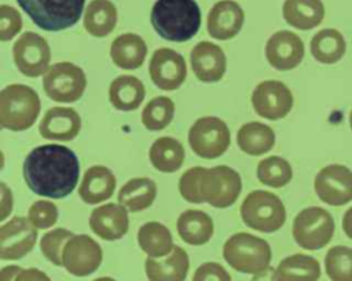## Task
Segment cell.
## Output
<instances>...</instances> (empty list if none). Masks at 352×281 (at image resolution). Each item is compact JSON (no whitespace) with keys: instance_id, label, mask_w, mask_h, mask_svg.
<instances>
[{"instance_id":"obj_21","label":"cell","mask_w":352,"mask_h":281,"mask_svg":"<svg viewBox=\"0 0 352 281\" xmlns=\"http://www.w3.org/2000/svg\"><path fill=\"white\" fill-rule=\"evenodd\" d=\"M81 129V117L73 107L55 106L47 110L40 121V135L50 140L67 142L74 139Z\"/></svg>"},{"instance_id":"obj_3","label":"cell","mask_w":352,"mask_h":281,"mask_svg":"<svg viewBox=\"0 0 352 281\" xmlns=\"http://www.w3.org/2000/svg\"><path fill=\"white\" fill-rule=\"evenodd\" d=\"M41 102L25 84H10L0 91V125L10 131L29 129L37 120Z\"/></svg>"},{"instance_id":"obj_15","label":"cell","mask_w":352,"mask_h":281,"mask_svg":"<svg viewBox=\"0 0 352 281\" xmlns=\"http://www.w3.org/2000/svg\"><path fill=\"white\" fill-rule=\"evenodd\" d=\"M37 229L23 216H14L0 227V258L16 260L28 255L36 245Z\"/></svg>"},{"instance_id":"obj_43","label":"cell","mask_w":352,"mask_h":281,"mask_svg":"<svg viewBox=\"0 0 352 281\" xmlns=\"http://www.w3.org/2000/svg\"><path fill=\"white\" fill-rule=\"evenodd\" d=\"M15 281H51V280L44 271L30 267V269H22L15 277Z\"/></svg>"},{"instance_id":"obj_5","label":"cell","mask_w":352,"mask_h":281,"mask_svg":"<svg viewBox=\"0 0 352 281\" xmlns=\"http://www.w3.org/2000/svg\"><path fill=\"white\" fill-rule=\"evenodd\" d=\"M36 26L59 32L74 26L81 18L85 0H16Z\"/></svg>"},{"instance_id":"obj_13","label":"cell","mask_w":352,"mask_h":281,"mask_svg":"<svg viewBox=\"0 0 352 281\" xmlns=\"http://www.w3.org/2000/svg\"><path fill=\"white\" fill-rule=\"evenodd\" d=\"M254 112L267 120H280L293 107V94L286 84L278 80L258 83L252 94Z\"/></svg>"},{"instance_id":"obj_18","label":"cell","mask_w":352,"mask_h":281,"mask_svg":"<svg viewBox=\"0 0 352 281\" xmlns=\"http://www.w3.org/2000/svg\"><path fill=\"white\" fill-rule=\"evenodd\" d=\"M191 69L202 83H216L223 79L227 69L224 51L214 43L199 41L191 50Z\"/></svg>"},{"instance_id":"obj_30","label":"cell","mask_w":352,"mask_h":281,"mask_svg":"<svg viewBox=\"0 0 352 281\" xmlns=\"http://www.w3.org/2000/svg\"><path fill=\"white\" fill-rule=\"evenodd\" d=\"M148 158L151 165L165 174L176 172L184 161L183 145L170 136H161L155 139L148 150Z\"/></svg>"},{"instance_id":"obj_42","label":"cell","mask_w":352,"mask_h":281,"mask_svg":"<svg viewBox=\"0 0 352 281\" xmlns=\"http://www.w3.org/2000/svg\"><path fill=\"white\" fill-rule=\"evenodd\" d=\"M192 281H231V275L221 264L205 262L195 270Z\"/></svg>"},{"instance_id":"obj_22","label":"cell","mask_w":352,"mask_h":281,"mask_svg":"<svg viewBox=\"0 0 352 281\" xmlns=\"http://www.w3.org/2000/svg\"><path fill=\"white\" fill-rule=\"evenodd\" d=\"M116 176L104 165L89 167L78 187L80 198L85 204H99L110 198L116 190Z\"/></svg>"},{"instance_id":"obj_29","label":"cell","mask_w":352,"mask_h":281,"mask_svg":"<svg viewBox=\"0 0 352 281\" xmlns=\"http://www.w3.org/2000/svg\"><path fill=\"white\" fill-rule=\"evenodd\" d=\"M236 143L243 153L249 156H261L274 147L275 132L267 124L250 121L238 129Z\"/></svg>"},{"instance_id":"obj_24","label":"cell","mask_w":352,"mask_h":281,"mask_svg":"<svg viewBox=\"0 0 352 281\" xmlns=\"http://www.w3.org/2000/svg\"><path fill=\"white\" fill-rule=\"evenodd\" d=\"M110 56L116 66L125 70H133L143 65L147 56V45L139 34L124 33L113 40Z\"/></svg>"},{"instance_id":"obj_31","label":"cell","mask_w":352,"mask_h":281,"mask_svg":"<svg viewBox=\"0 0 352 281\" xmlns=\"http://www.w3.org/2000/svg\"><path fill=\"white\" fill-rule=\"evenodd\" d=\"M157 197V185L150 178L129 179L118 191V202L131 212L148 208Z\"/></svg>"},{"instance_id":"obj_8","label":"cell","mask_w":352,"mask_h":281,"mask_svg":"<svg viewBox=\"0 0 352 281\" xmlns=\"http://www.w3.org/2000/svg\"><path fill=\"white\" fill-rule=\"evenodd\" d=\"M87 87L84 70L72 62H58L48 67L43 77V90L45 95L63 103L77 102Z\"/></svg>"},{"instance_id":"obj_39","label":"cell","mask_w":352,"mask_h":281,"mask_svg":"<svg viewBox=\"0 0 352 281\" xmlns=\"http://www.w3.org/2000/svg\"><path fill=\"white\" fill-rule=\"evenodd\" d=\"M204 167H192L183 172L179 179V191L180 196L194 204H202L204 198L201 196V178L204 174Z\"/></svg>"},{"instance_id":"obj_35","label":"cell","mask_w":352,"mask_h":281,"mask_svg":"<svg viewBox=\"0 0 352 281\" xmlns=\"http://www.w3.org/2000/svg\"><path fill=\"white\" fill-rule=\"evenodd\" d=\"M257 179L260 183L270 187H283L293 178V169L287 160L279 156L263 158L257 165Z\"/></svg>"},{"instance_id":"obj_34","label":"cell","mask_w":352,"mask_h":281,"mask_svg":"<svg viewBox=\"0 0 352 281\" xmlns=\"http://www.w3.org/2000/svg\"><path fill=\"white\" fill-rule=\"evenodd\" d=\"M309 50L318 62L331 65L344 56L346 51V43L338 30L322 29L311 39Z\"/></svg>"},{"instance_id":"obj_44","label":"cell","mask_w":352,"mask_h":281,"mask_svg":"<svg viewBox=\"0 0 352 281\" xmlns=\"http://www.w3.org/2000/svg\"><path fill=\"white\" fill-rule=\"evenodd\" d=\"M0 191H1V215H0V220H4L11 209H12V194L8 190L6 183H0Z\"/></svg>"},{"instance_id":"obj_32","label":"cell","mask_w":352,"mask_h":281,"mask_svg":"<svg viewBox=\"0 0 352 281\" xmlns=\"http://www.w3.org/2000/svg\"><path fill=\"white\" fill-rule=\"evenodd\" d=\"M138 242L150 258H162L172 252L173 238L169 229L160 222H146L139 227Z\"/></svg>"},{"instance_id":"obj_41","label":"cell","mask_w":352,"mask_h":281,"mask_svg":"<svg viewBox=\"0 0 352 281\" xmlns=\"http://www.w3.org/2000/svg\"><path fill=\"white\" fill-rule=\"evenodd\" d=\"M22 29V18L18 10L11 6H0V40L8 41L14 39Z\"/></svg>"},{"instance_id":"obj_11","label":"cell","mask_w":352,"mask_h":281,"mask_svg":"<svg viewBox=\"0 0 352 281\" xmlns=\"http://www.w3.org/2000/svg\"><path fill=\"white\" fill-rule=\"evenodd\" d=\"M12 56L18 70L26 77H38L50 67L48 41L34 32H25L14 43Z\"/></svg>"},{"instance_id":"obj_25","label":"cell","mask_w":352,"mask_h":281,"mask_svg":"<svg viewBox=\"0 0 352 281\" xmlns=\"http://www.w3.org/2000/svg\"><path fill=\"white\" fill-rule=\"evenodd\" d=\"M146 96L143 83L131 74L116 77L109 87L110 103L121 112L136 110Z\"/></svg>"},{"instance_id":"obj_9","label":"cell","mask_w":352,"mask_h":281,"mask_svg":"<svg viewBox=\"0 0 352 281\" xmlns=\"http://www.w3.org/2000/svg\"><path fill=\"white\" fill-rule=\"evenodd\" d=\"M230 142V129L219 117H201L188 131L190 147L201 158L213 160L220 157L227 152Z\"/></svg>"},{"instance_id":"obj_46","label":"cell","mask_w":352,"mask_h":281,"mask_svg":"<svg viewBox=\"0 0 352 281\" xmlns=\"http://www.w3.org/2000/svg\"><path fill=\"white\" fill-rule=\"evenodd\" d=\"M342 230L349 238H352V207L346 209V212L342 216Z\"/></svg>"},{"instance_id":"obj_16","label":"cell","mask_w":352,"mask_h":281,"mask_svg":"<svg viewBox=\"0 0 352 281\" xmlns=\"http://www.w3.org/2000/svg\"><path fill=\"white\" fill-rule=\"evenodd\" d=\"M148 72L151 81L162 91L177 90L187 77V65L182 54L170 48H158L154 51Z\"/></svg>"},{"instance_id":"obj_47","label":"cell","mask_w":352,"mask_h":281,"mask_svg":"<svg viewBox=\"0 0 352 281\" xmlns=\"http://www.w3.org/2000/svg\"><path fill=\"white\" fill-rule=\"evenodd\" d=\"M94 281H116V280L110 278V277H100V278H95Z\"/></svg>"},{"instance_id":"obj_19","label":"cell","mask_w":352,"mask_h":281,"mask_svg":"<svg viewBox=\"0 0 352 281\" xmlns=\"http://www.w3.org/2000/svg\"><path fill=\"white\" fill-rule=\"evenodd\" d=\"M89 227L106 241L122 238L129 229L126 208L120 202H109L95 208L89 216Z\"/></svg>"},{"instance_id":"obj_45","label":"cell","mask_w":352,"mask_h":281,"mask_svg":"<svg viewBox=\"0 0 352 281\" xmlns=\"http://www.w3.org/2000/svg\"><path fill=\"white\" fill-rule=\"evenodd\" d=\"M22 269L19 266H6L0 271V281H15V277Z\"/></svg>"},{"instance_id":"obj_10","label":"cell","mask_w":352,"mask_h":281,"mask_svg":"<svg viewBox=\"0 0 352 281\" xmlns=\"http://www.w3.org/2000/svg\"><path fill=\"white\" fill-rule=\"evenodd\" d=\"M242 190L239 174L228 165H216L205 168L201 178V196L204 202L214 208H227L232 205Z\"/></svg>"},{"instance_id":"obj_40","label":"cell","mask_w":352,"mask_h":281,"mask_svg":"<svg viewBox=\"0 0 352 281\" xmlns=\"http://www.w3.org/2000/svg\"><path fill=\"white\" fill-rule=\"evenodd\" d=\"M28 219L36 229H48L58 220V208L51 201L38 200L30 205Z\"/></svg>"},{"instance_id":"obj_7","label":"cell","mask_w":352,"mask_h":281,"mask_svg":"<svg viewBox=\"0 0 352 281\" xmlns=\"http://www.w3.org/2000/svg\"><path fill=\"white\" fill-rule=\"evenodd\" d=\"M293 238L304 249L316 251L327 245L334 234V219L320 207H308L293 220Z\"/></svg>"},{"instance_id":"obj_36","label":"cell","mask_w":352,"mask_h":281,"mask_svg":"<svg viewBox=\"0 0 352 281\" xmlns=\"http://www.w3.org/2000/svg\"><path fill=\"white\" fill-rule=\"evenodd\" d=\"M175 116V103L168 96H155L142 112V124L148 131H161L170 124Z\"/></svg>"},{"instance_id":"obj_14","label":"cell","mask_w":352,"mask_h":281,"mask_svg":"<svg viewBox=\"0 0 352 281\" xmlns=\"http://www.w3.org/2000/svg\"><path fill=\"white\" fill-rule=\"evenodd\" d=\"M316 196L329 205H344L352 200V171L341 164L322 168L314 182Z\"/></svg>"},{"instance_id":"obj_20","label":"cell","mask_w":352,"mask_h":281,"mask_svg":"<svg viewBox=\"0 0 352 281\" xmlns=\"http://www.w3.org/2000/svg\"><path fill=\"white\" fill-rule=\"evenodd\" d=\"M243 21V10L236 1H217L208 14V33L216 40L232 39L242 29Z\"/></svg>"},{"instance_id":"obj_4","label":"cell","mask_w":352,"mask_h":281,"mask_svg":"<svg viewBox=\"0 0 352 281\" xmlns=\"http://www.w3.org/2000/svg\"><path fill=\"white\" fill-rule=\"evenodd\" d=\"M223 258L239 273L260 274L270 267L271 247L250 233H235L224 242Z\"/></svg>"},{"instance_id":"obj_6","label":"cell","mask_w":352,"mask_h":281,"mask_svg":"<svg viewBox=\"0 0 352 281\" xmlns=\"http://www.w3.org/2000/svg\"><path fill=\"white\" fill-rule=\"evenodd\" d=\"M243 223L261 233H274L286 222V209L280 198L267 190L250 191L241 205Z\"/></svg>"},{"instance_id":"obj_17","label":"cell","mask_w":352,"mask_h":281,"mask_svg":"<svg viewBox=\"0 0 352 281\" xmlns=\"http://www.w3.org/2000/svg\"><path fill=\"white\" fill-rule=\"evenodd\" d=\"M304 43L290 30L274 33L265 44V58L276 70H292L298 66L304 58Z\"/></svg>"},{"instance_id":"obj_33","label":"cell","mask_w":352,"mask_h":281,"mask_svg":"<svg viewBox=\"0 0 352 281\" xmlns=\"http://www.w3.org/2000/svg\"><path fill=\"white\" fill-rule=\"evenodd\" d=\"M117 25V8L110 0H91L84 14V29L94 37L110 34Z\"/></svg>"},{"instance_id":"obj_1","label":"cell","mask_w":352,"mask_h":281,"mask_svg":"<svg viewBox=\"0 0 352 281\" xmlns=\"http://www.w3.org/2000/svg\"><path fill=\"white\" fill-rule=\"evenodd\" d=\"M80 163L76 153L62 145L48 143L34 147L23 161L28 187L43 197L63 198L78 180Z\"/></svg>"},{"instance_id":"obj_28","label":"cell","mask_w":352,"mask_h":281,"mask_svg":"<svg viewBox=\"0 0 352 281\" xmlns=\"http://www.w3.org/2000/svg\"><path fill=\"white\" fill-rule=\"evenodd\" d=\"M212 218L199 209H187L177 219V233L190 245H204L213 236Z\"/></svg>"},{"instance_id":"obj_12","label":"cell","mask_w":352,"mask_h":281,"mask_svg":"<svg viewBox=\"0 0 352 281\" xmlns=\"http://www.w3.org/2000/svg\"><path fill=\"white\" fill-rule=\"evenodd\" d=\"M102 259L100 245L87 234H73L62 251L63 267L76 277H85L96 271Z\"/></svg>"},{"instance_id":"obj_48","label":"cell","mask_w":352,"mask_h":281,"mask_svg":"<svg viewBox=\"0 0 352 281\" xmlns=\"http://www.w3.org/2000/svg\"><path fill=\"white\" fill-rule=\"evenodd\" d=\"M349 125H351V129H352V110L349 113Z\"/></svg>"},{"instance_id":"obj_23","label":"cell","mask_w":352,"mask_h":281,"mask_svg":"<svg viewBox=\"0 0 352 281\" xmlns=\"http://www.w3.org/2000/svg\"><path fill=\"white\" fill-rule=\"evenodd\" d=\"M190 259L187 252L175 245L165 260L147 258L144 263L148 281H184L188 273Z\"/></svg>"},{"instance_id":"obj_27","label":"cell","mask_w":352,"mask_h":281,"mask_svg":"<svg viewBox=\"0 0 352 281\" xmlns=\"http://www.w3.org/2000/svg\"><path fill=\"white\" fill-rule=\"evenodd\" d=\"M319 277L320 264L314 256L294 253L279 262L272 281H318Z\"/></svg>"},{"instance_id":"obj_26","label":"cell","mask_w":352,"mask_h":281,"mask_svg":"<svg viewBox=\"0 0 352 281\" xmlns=\"http://www.w3.org/2000/svg\"><path fill=\"white\" fill-rule=\"evenodd\" d=\"M282 14L290 26L309 30L323 21L324 6L322 0H285Z\"/></svg>"},{"instance_id":"obj_2","label":"cell","mask_w":352,"mask_h":281,"mask_svg":"<svg viewBox=\"0 0 352 281\" xmlns=\"http://www.w3.org/2000/svg\"><path fill=\"white\" fill-rule=\"evenodd\" d=\"M150 21L160 37L183 43L197 34L202 18L195 0H157Z\"/></svg>"},{"instance_id":"obj_38","label":"cell","mask_w":352,"mask_h":281,"mask_svg":"<svg viewBox=\"0 0 352 281\" xmlns=\"http://www.w3.org/2000/svg\"><path fill=\"white\" fill-rule=\"evenodd\" d=\"M73 236L70 230L58 227L45 233L40 241V249L43 255L55 266H63L62 251L66 241Z\"/></svg>"},{"instance_id":"obj_37","label":"cell","mask_w":352,"mask_h":281,"mask_svg":"<svg viewBox=\"0 0 352 281\" xmlns=\"http://www.w3.org/2000/svg\"><path fill=\"white\" fill-rule=\"evenodd\" d=\"M326 274L331 281H352V248L336 245L324 256Z\"/></svg>"}]
</instances>
